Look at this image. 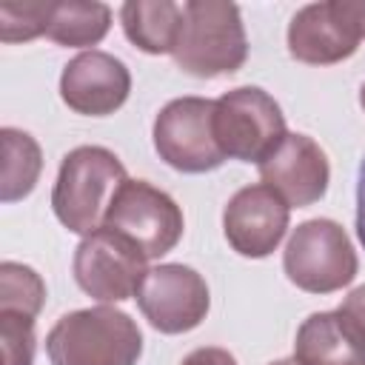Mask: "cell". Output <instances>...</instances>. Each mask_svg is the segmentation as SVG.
I'll return each mask as SVG.
<instances>
[{
    "mask_svg": "<svg viewBox=\"0 0 365 365\" xmlns=\"http://www.w3.org/2000/svg\"><path fill=\"white\" fill-rule=\"evenodd\" d=\"M125 165L103 145H77L60 160L51 188L54 217L74 234H94L103 228L108 205L125 182Z\"/></svg>",
    "mask_w": 365,
    "mask_h": 365,
    "instance_id": "6da1fadb",
    "label": "cell"
},
{
    "mask_svg": "<svg viewBox=\"0 0 365 365\" xmlns=\"http://www.w3.org/2000/svg\"><path fill=\"white\" fill-rule=\"evenodd\" d=\"M46 354L51 365H137L143 334L120 308H80L54 322Z\"/></svg>",
    "mask_w": 365,
    "mask_h": 365,
    "instance_id": "7a4b0ae2",
    "label": "cell"
},
{
    "mask_svg": "<svg viewBox=\"0 0 365 365\" xmlns=\"http://www.w3.org/2000/svg\"><path fill=\"white\" fill-rule=\"evenodd\" d=\"M185 20L174 48V63L191 77L234 74L248 60V37L240 9L225 0L182 3Z\"/></svg>",
    "mask_w": 365,
    "mask_h": 365,
    "instance_id": "3957f363",
    "label": "cell"
},
{
    "mask_svg": "<svg viewBox=\"0 0 365 365\" xmlns=\"http://www.w3.org/2000/svg\"><path fill=\"white\" fill-rule=\"evenodd\" d=\"M282 271L305 294H334L354 282L359 259L345 228L328 217H317L291 231Z\"/></svg>",
    "mask_w": 365,
    "mask_h": 365,
    "instance_id": "277c9868",
    "label": "cell"
},
{
    "mask_svg": "<svg viewBox=\"0 0 365 365\" xmlns=\"http://www.w3.org/2000/svg\"><path fill=\"white\" fill-rule=\"evenodd\" d=\"M285 134L279 103L259 86H240L214 100V137L225 160L259 165Z\"/></svg>",
    "mask_w": 365,
    "mask_h": 365,
    "instance_id": "5b68a950",
    "label": "cell"
},
{
    "mask_svg": "<svg viewBox=\"0 0 365 365\" xmlns=\"http://www.w3.org/2000/svg\"><path fill=\"white\" fill-rule=\"evenodd\" d=\"M154 151L182 174H205L225 163L214 137V100L177 97L165 103L151 128Z\"/></svg>",
    "mask_w": 365,
    "mask_h": 365,
    "instance_id": "8992f818",
    "label": "cell"
},
{
    "mask_svg": "<svg viewBox=\"0 0 365 365\" xmlns=\"http://www.w3.org/2000/svg\"><path fill=\"white\" fill-rule=\"evenodd\" d=\"M103 225L131 240L148 259H157L174 251L185 220L171 194L145 180H125L114 194Z\"/></svg>",
    "mask_w": 365,
    "mask_h": 365,
    "instance_id": "52a82bcc",
    "label": "cell"
},
{
    "mask_svg": "<svg viewBox=\"0 0 365 365\" xmlns=\"http://www.w3.org/2000/svg\"><path fill=\"white\" fill-rule=\"evenodd\" d=\"M148 257L123 234L111 228H97L94 234L83 237L74 248L71 271L74 282L83 294L97 302H123L137 297L145 274Z\"/></svg>",
    "mask_w": 365,
    "mask_h": 365,
    "instance_id": "ba28073f",
    "label": "cell"
},
{
    "mask_svg": "<svg viewBox=\"0 0 365 365\" xmlns=\"http://www.w3.org/2000/svg\"><path fill=\"white\" fill-rule=\"evenodd\" d=\"M134 299L148 325L160 334L194 331L211 308L208 282L200 271L182 262H163L148 268Z\"/></svg>",
    "mask_w": 365,
    "mask_h": 365,
    "instance_id": "9c48e42d",
    "label": "cell"
},
{
    "mask_svg": "<svg viewBox=\"0 0 365 365\" xmlns=\"http://www.w3.org/2000/svg\"><path fill=\"white\" fill-rule=\"evenodd\" d=\"M257 168L262 182L274 188L288 202V208H308L319 202L331 180V165L322 145L297 131H288L259 160Z\"/></svg>",
    "mask_w": 365,
    "mask_h": 365,
    "instance_id": "30bf717a",
    "label": "cell"
},
{
    "mask_svg": "<svg viewBox=\"0 0 365 365\" xmlns=\"http://www.w3.org/2000/svg\"><path fill=\"white\" fill-rule=\"evenodd\" d=\"M288 202L274 188L254 182L228 200L222 211V234L240 257L262 259L282 242L288 231Z\"/></svg>",
    "mask_w": 365,
    "mask_h": 365,
    "instance_id": "8fae6325",
    "label": "cell"
},
{
    "mask_svg": "<svg viewBox=\"0 0 365 365\" xmlns=\"http://www.w3.org/2000/svg\"><path fill=\"white\" fill-rule=\"evenodd\" d=\"M131 94L128 66L108 51H83L63 66L60 97L83 117H108Z\"/></svg>",
    "mask_w": 365,
    "mask_h": 365,
    "instance_id": "7c38bea8",
    "label": "cell"
},
{
    "mask_svg": "<svg viewBox=\"0 0 365 365\" xmlns=\"http://www.w3.org/2000/svg\"><path fill=\"white\" fill-rule=\"evenodd\" d=\"M359 46L354 29L339 17L336 3H308L288 23V54L308 66H334Z\"/></svg>",
    "mask_w": 365,
    "mask_h": 365,
    "instance_id": "4fadbf2b",
    "label": "cell"
},
{
    "mask_svg": "<svg viewBox=\"0 0 365 365\" xmlns=\"http://www.w3.org/2000/svg\"><path fill=\"white\" fill-rule=\"evenodd\" d=\"M299 365H365V334L342 311H317L302 319L294 339Z\"/></svg>",
    "mask_w": 365,
    "mask_h": 365,
    "instance_id": "5bb4252c",
    "label": "cell"
},
{
    "mask_svg": "<svg viewBox=\"0 0 365 365\" xmlns=\"http://www.w3.org/2000/svg\"><path fill=\"white\" fill-rule=\"evenodd\" d=\"M185 11L171 0H128L120 9L125 37L145 54H174Z\"/></svg>",
    "mask_w": 365,
    "mask_h": 365,
    "instance_id": "9a60e30c",
    "label": "cell"
},
{
    "mask_svg": "<svg viewBox=\"0 0 365 365\" xmlns=\"http://www.w3.org/2000/svg\"><path fill=\"white\" fill-rule=\"evenodd\" d=\"M111 29V9L100 0L83 3V0H57L51 3V17L46 37L57 46L83 48L97 46Z\"/></svg>",
    "mask_w": 365,
    "mask_h": 365,
    "instance_id": "2e32d148",
    "label": "cell"
},
{
    "mask_svg": "<svg viewBox=\"0 0 365 365\" xmlns=\"http://www.w3.org/2000/svg\"><path fill=\"white\" fill-rule=\"evenodd\" d=\"M0 148H3V177H0V200L17 202L29 197L43 171V151L40 143L20 128H0Z\"/></svg>",
    "mask_w": 365,
    "mask_h": 365,
    "instance_id": "e0dca14e",
    "label": "cell"
},
{
    "mask_svg": "<svg viewBox=\"0 0 365 365\" xmlns=\"http://www.w3.org/2000/svg\"><path fill=\"white\" fill-rule=\"evenodd\" d=\"M43 305H46L43 277L31 265L14 259L0 262V311H14L37 319Z\"/></svg>",
    "mask_w": 365,
    "mask_h": 365,
    "instance_id": "ac0fdd59",
    "label": "cell"
},
{
    "mask_svg": "<svg viewBox=\"0 0 365 365\" xmlns=\"http://www.w3.org/2000/svg\"><path fill=\"white\" fill-rule=\"evenodd\" d=\"M54 0H37V3H17L3 0L0 3V40L3 43H29L48 29Z\"/></svg>",
    "mask_w": 365,
    "mask_h": 365,
    "instance_id": "d6986e66",
    "label": "cell"
},
{
    "mask_svg": "<svg viewBox=\"0 0 365 365\" xmlns=\"http://www.w3.org/2000/svg\"><path fill=\"white\" fill-rule=\"evenodd\" d=\"M0 348H3V365H31L34 362V317L0 311Z\"/></svg>",
    "mask_w": 365,
    "mask_h": 365,
    "instance_id": "ffe728a7",
    "label": "cell"
},
{
    "mask_svg": "<svg viewBox=\"0 0 365 365\" xmlns=\"http://www.w3.org/2000/svg\"><path fill=\"white\" fill-rule=\"evenodd\" d=\"M180 365H237V359H234V354H231V351H225V348L205 345V348L191 351Z\"/></svg>",
    "mask_w": 365,
    "mask_h": 365,
    "instance_id": "44dd1931",
    "label": "cell"
},
{
    "mask_svg": "<svg viewBox=\"0 0 365 365\" xmlns=\"http://www.w3.org/2000/svg\"><path fill=\"white\" fill-rule=\"evenodd\" d=\"M339 17L354 29V34L362 40L365 37V0H334Z\"/></svg>",
    "mask_w": 365,
    "mask_h": 365,
    "instance_id": "7402d4cb",
    "label": "cell"
},
{
    "mask_svg": "<svg viewBox=\"0 0 365 365\" xmlns=\"http://www.w3.org/2000/svg\"><path fill=\"white\" fill-rule=\"evenodd\" d=\"M359 328H362V334H365V285H359V288H354L348 297H345V302L339 305Z\"/></svg>",
    "mask_w": 365,
    "mask_h": 365,
    "instance_id": "603a6c76",
    "label": "cell"
},
{
    "mask_svg": "<svg viewBox=\"0 0 365 365\" xmlns=\"http://www.w3.org/2000/svg\"><path fill=\"white\" fill-rule=\"evenodd\" d=\"M356 237L365 248V160L356 171Z\"/></svg>",
    "mask_w": 365,
    "mask_h": 365,
    "instance_id": "cb8c5ba5",
    "label": "cell"
},
{
    "mask_svg": "<svg viewBox=\"0 0 365 365\" xmlns=\"http://www.w3.org/2000/svg\"><path fill=\"white\" fill-rule=\"evenodd\" d=\"M268 365H299V362L291 356V359H274V362H268Z\"/></svg>",
    "mask_w": 365,
    "mask_h": 365,
    "instance_id": "d4e9b609",
    "label": "cell"
},
{
    "mask_svg": "<svg viewBox=\"0 0 365 365\" xmlns=\"http://www.w3.org/2000/svg\"><path fill=\"white\" fill-rule=\"evenodd\" d=\"M359 106H362V111H365V83H362V88H359Z\"/></svg>",
    "mask_w": 365,
    "mask_h": 365,
    "instance_id": "484cf974",
    "label": "cell"
}]
</instances>
